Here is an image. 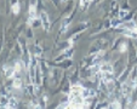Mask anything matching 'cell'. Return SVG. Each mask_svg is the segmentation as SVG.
Listing matches in <instances>:
<instances>
[{
	"mask_svg": "<svg viewBox=\"0 0 137 109\" xmlns=\"http://www.w3.org/2000/svg\"><path fill=\"white\" fill-rule=\"evenodd\" d=\"M40 19H41L43 27H44L45 30H50V18H49L48 13L45 12V11H41V13H40Z\"/></svg>",
	"mask_w": 137,
	"mask_h": 109,
	"instance_id": "1",
	"label": "cell"
},
{
	"mask_svg": "<svg viewBox=\"0 0 137 109\" xmlns=\"http://www.w3.org/2000/svg\"><path fill=\"white\" fill-rule=\"evenodd\" d=\"M36 7L35 5H30L29 6V21H28V24H33V22L36 19Z\"/></svg>",
	"mask_w": 137,
	"mask_h": 109,
	"instance_id": "2",
	"label": "cell"
},
{
	"mask_svg": "<svg viewBox=\"0 0 137 109\" xmlns=\"http://www.w3.org/2000/svg\"><path fill=\"white\" fill-rule=\"evenodd\" d=\"M99 72L101 73H110L113 74V68H112V65L109 63H102V64L99 65Z\"/></svg>",
	"mask_w": 137,
	"mask_h": 109,
	"instance_id": "3",
	"label": "cell"
},
{
	"mask_svg": "<svg viewBox=\"0 0 137 109\" xmlns=\"http://www.w3.org/2000/svg\"><path fill=\"white\" fill-rule=\"evenodd\" d=\"M123 27H124V28H128V30H132V32H136L137 33V25H136V23H135L134 21L126 22V23L123 24Z\"/></svg>",
	"mask_w": 137,
	"mask_h": 109,
	"instance_id": "4",
	"label": "cell"
},
{
	"mask_svg": "<svg viewBox=\"0 0 137 109\" xmlns=\"http://www.w3.org/2000/svg\"><path fill=\"white\" fill-rule=\"evenodd\" d=\"M4 70H5V75H6L7 78H12L13 75H15V73H16V69L12 68V67H5Z\"/></svg>",
	"mask_w": 137,
	"mask_h": 109,
	"instance_id": "5",
	"label": "cell"
},
{
	"mask_svg": "<svg viewBox=\"0 0 137 109\" xmlns=\"http://www.w3.org/2000/svg\"><path fill=\"white\" fill-rule=\"evenodd\" d=\"M21 86H22V81H21V79L16 78L15 80H13V87H15V89H19Z\"/></svg>",
	"mask_w": 137,
	"mask_h": 109,
	"instance_id": "6",
	"label": "cell"
},
{
	"mask_svg": "<svg viewBox=\"0 0 137 109\" xmlns=\"http://www.w3.org/2000/svg\"><path fill=\"white\" fill-rule=\"evenodd\" d=\"M68 24H69V19H64L63 23H62V33H64V32L67 30Z\"/></svg>",
	"mask_w": 137,
	"mask_h": 109,
	"instance_id": "7",
	"label": "cell"
},
{
	"mask_svg": "<svg viewBox=\"0 0 137 109\" xmlns=\"http://www.w3.org/2000/svg\"><path fill=\"white\" fill-rule=\"evenodd\" d=\"M12 11H13V13H16V15L19 12V4H18V3L13 4V6H12Z\"/></svg>",
	"mask_w": 137,
	"mask_h": 109,
	"instance_id": "8",
	"label": "cell"
},
{
	"mask_svg": "<svg viewBox=\"0 0 137 109\" xmlns=\"http://www.w3.org/2000/svg\"><path fill=\"white\" fill-rule=\"evenodd\" d=\"M120 51H121V52H124V51H126V45H125V44H121V46H120Z\"/></svg>",
	"mask_w": 137,
	"mask_h": 109,
	"instance_id": "9",
	"label": "cell"
},
{
	"mask_svg": "<svg viewBox=\"0 0 137 109\" xmlns=\"http://www.w3.org/2000/svg\"><path fill=\"white\" fill-rule=\"evenodd\" d=\"M126 13H128V11H121L120 15H119V17H120V18H123V17H124V16L126 15Z\"/></svg>",
	"mask_w": 137,
	"mask_h": 109,
	"instance_id": "10",
	"label": "cell"
},
{
	"mask_svg": "<svg viewBox=\"0 0 137 109\" xmlns=\"http://www.w3.org/2000/svg\"><path fill=\"white\" fill-rule=\"evenodd\" d=\"M33 109H43L39 104H33Z\"/></svg>",
	"mask_w": 137,
	"mask_h": 109,
	"instance_id": "11",
	"label": "cell"
},
{
	"mask_svg": "<svg viewBox=\"0 0 137 109\" xmlns=\"http://www.w3.org/2000/svg\"><path fill=\"white\" fill-rule=\"evenodd\" d=\"M6 109H16V108H15V107H12V106H10V104H9V106L6 107Z\"/></svg>",
	"mask_w": 137,
	"mask_h": 109,
	"instance_id": "12",
	"label": "cell"
},
{
	"mask_svg": "<svg viewBox=\"0 0 137 109\" xmlns=\"http://www.w3.org/2000/svg\"><path fill=\"white\" fill-rule=\"evenodd\" d=\"M0 109H6V108H4V107H0Z\"/></svg>",
	"mask_w": 137,
	"mask_h": 109,
	"instance_id": "13",
	"label": "cell"
}]
</instances>
